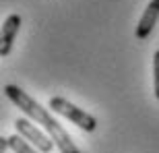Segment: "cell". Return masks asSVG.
Returning <instances> with one entry per match:
<instances>
[{"mask_svg": "<svg viewBox=\"0 0 159 153\" xmlns=\"http://www.w3.org/2000/svg\"><path fill=\"white\" fill-rule=\"evenodd\" d=\"M4 93L15 106L23 110V114H27L29 118L37 120V122L43 126V130L52 137V141L56 143V147L60 149V153H81L79 147L72 143L70 135L62 128V124L50 114V110L41 108L39 101H35L31 95H27L23 89L17 87V85H4Z\"/></svg>", "mask_w": 159, "mask_h": 153, "instance_id": "obj_1", "label": "cell"}, {"mask_svg": "<svg viewBox=\"0 0 159 153\" xmlns=\"http://www.w3.org/2000/svg\"><path fill=\"white\" fill-rule=\"evenodd\" d=\"M50 110H54L56 114L64 116L66 120L75 122L77 126H81V128L87 130V132H93V130L97 128V120H95L91 114L81 110V108H77L75 104H70V101L64 100V97H52V100H50Z\"/></svg>", "mask_w": 159, "mask_h": 153, "instance_id": "obj_2", "label": "cell"}, {"mask_svg": "<svg viewBox=\"0 0 159 153\" xmlns=\"http://www.w3.org/2000/svg\"><path fill=\"white\" fill-rule=\"evenodd\" d=\"M15 128H17V132L23 137V139H27V141H29L35 149H39L41 153H50L54 149L52 137L48 135V132H43V130H39L35 124H31L27 118H17Z\"/></svg>", "mask_w": 159, "mask_h": 153, "instance_id": "obj_3", "label": "cell"}, {"mask_svg": "<svg viewBox=\"0 0 159 153\" xmlns=\"http://www.w3.org/2000/svg\"><path fill=\"white\" fill-rule=\"evenodd\" d=\"M21 15H8L6 21L2 23V37H0V56L6 58L11 54V48H12V41L17 37L19 29H21Z\"/></svg>", "mask_w": 159, "mask_h": 153, "instance_id": "obj_4", "label": "cell"}, {"mask_svg": "<svg viewBox=\"0 0 159 153\" xmlns=\"http://www.w3.org/2000/svg\"><path fill=\"white\" fill-rule=\"evenodd\" d=\"M157 21H159V2L151 0V2L147 4V8H145V12H143L139 25H136L134 35L139 37V39H147V37L151 35L153 27L157 25Z\"/></svg>", "mask_w": 159, "mask_h": 153, "instance_id": "obj_5", "label": "cell"}, {"mask_svg": "<svg viewBox=\"0 0 159 153\" xmlns=\"http://www.w3.org/2000/svg\"><path fill=\"white\" fill-rule=\"evenodd\" d=\"M8 147L15 153H39V149H33L31 143L27 139H23L21 135H12L8 137Z\"/></svg>", "mask_w": 159, "mask_h": 153, "instance_id": "obj_6", "label": "cell"}, {"mask_svg": "<svg viewBox=\"0 0 159 153\" xmlns=\"http://www.w3.org/2000/svg\"><path fill=\"white\" fill-rule=\"evenodd\" d=\"M153 89L155 97L159 100V50L153 54Z\"/></svg>", "mask_w": 159, "mask_h": 153, "instance_id": "obj_7", "label": "cell"}, {"mask_svg": "<svg viewBox=\"0 0 159 153\" xmlns=\"http://www.w3.org/2000/svg\"><path fill=\"white\" fill-rule=\"evenodd\" d=\"M6 147H8V139H4V137H2V139H0V153H4Z\"/></svg>", "mask_w": 159, "mask_h": 153, "instance_id": "obj_8", "label": "cell"}, {"mask_svg": "<svg viewBox=\"0 0 159 153\" xmlns=\"http://www.w3.org/2000/svg\"><path fill=\"white\" fill-rule=\"evenodd\" d=\"M155 2H159V0H155Z\"/></svg>", "mask_w": 159, "mask_h": 153, "instance_id": "obj_9", "label": "cell"}]
</instances>
